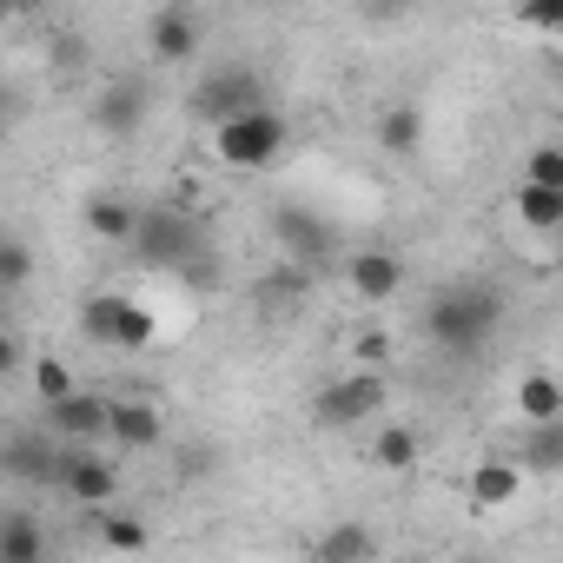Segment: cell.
Wrapping results in <instances>:
<instances>
[{
	"mask_svg": "<svg viewBox=\"0 0 563 563\" xmlns=\"http://www.w3.org/2000/svg\"><path fill=\"white\" fill-rule=\"evenodd\" d=\"M497 325H504V292L490 286V278H457V286H438L431 306H424L431 345H444V352H457V358L484 352V345L497 339Z\"/></svg>",
	"mask_w": 563,
	"mask_h": 563,
	"instance_id": "cell-1",
	"label": "cell"
},
{
	"mask_svg": "<svg viewBox=\"0 0 563 563\" xmlns=\"http://www.w3.org/2000/svg\"><path fill=\"white\" fill-rule=\"evenodd\" d=\"M286 146H292V126L278 120L272 107L212 126V153H219L225 166H239V173H265V166H278V159H286Z\"/></svg>",
	"mask_w": 563,
	"mask_h": 563,
	"instance_id": "cell-2",
	"label": "cell"
},
{
	"mask_svg": "<svg viewBox=\"0 0 563 563\" xmlns=\"http://www.w3.org/2000/svg\"><path fill=\"white\" fill-rule=\"evenodd\" d=\"M126 245L140 252V265L179 272V265H192V252H199V219H192V212H179V206H140V219H133V239H126Z\"/></svg>",
	"mask_w": 563,
	"mask_h": 563,
	"instance_id": "cell-3",
	"label": "cell"
},
{
	"mask_svg": "<svg viewBox=\"0 0 563 563\" xmlns=\"http://www.w3.org/2000/svg\"><path fill=\"white\" fill-rule=\"evenodd\" d=\"M385 405H391L385 372H339V378L312 398V424H319V431H352V424H372Z\"/></svg>",
	"mask_w": 563,
	"mask_h": 563,
	"instance_id": "cell-4",
	"label": "cell"
},
{
	"mask_svg": "<svg viewBox=\"0 0 563 563\" xmlns=\"http://www.w3.org/2000/svg\"><path fill=\"white\" fill-rule=\"evenodd\" d=\"M80 332L93 339V345H107V352H146L153 345V312L140 306V299H126V292H93L87 306H80Z\"/></svg>",
	"mask_w": 563,
	"mask_h": 563,
	"instance_id": "cell-5",
	"label": "cell"
},
{
	"mask_svg": "<svg viewBox=\"0 0 563 563\" xmlns=\"http://www.w3.org/2000/svg\"><path fill=\"white\" fill-rule=\"evenodd\" d=\"M258 107H265V80H258V67H245V60H225V67H212V74L192 87V113H199L206 126H225V120L258 113Z\"/></svg>",
	"mask_w": 563,
	"mask_h": 563,
	"instance_id": "cell-6",
	"label": "cell"
},
{
	"mask_svg": "<svg viewBox=\"0 0 563 563\" xmlns=\"http://www.w3.org/2000/svg\"><path fill=\"white\" fill-rule=\"evenodd\" d=\"M272 239L286 245V265H325V258H339V232H332V219H319L312 206H278L272 212Z\"/></svg>",
	"mask_w": 563,
	"mask_h": 563,
	"instance_id": "cell-7",
	"label": "cell"
},
{
	"mask_svg": "<svg viewBox=\"0 0 563 563\" xmlns=\"http://www.w3.org/2000/svg\"><path fill=\"white\" fill-rule=\"evenodd\" d=\"M146 107H153V87H146L140 74H120V80L100 87V100L87 107V120H93L107 140H126V133L146 126Z\"/></svg>",
	"mask_w": 563,
	"mask_h": 563,
	"instance_id": "cell-8",
	"label": "cell"
},
{
	"mask_svg": "<svg viewBox=\"0 0 563 563\" xmlns=\"http://www.w3.org/2000/svg\"><path fill=\"white\" fill-rule=\"evenodd\" d=\"M345 286H352V299H365V306H391V299L405 292V258H398L391 245H365V252L345 258Z\"/></svg>",
	"mask_w": 563,
	"mask_h": 563,
	"instance_id": "cell-9",
	"label": "cell"
},
{
	"mask_svg": "<svg viewBox=\"0 0 563 563\" xmlns=\"http://www.w3.org/2000/svg\"><path fill=\"white\" fill-rule=\"evenodd\" d=\"M60 484H67V497L74 504H87V510H107L113 497H120V464L113 457H93V451H67L60 457Z\"/></svg>",
	"mask_w": 563,
	"mask_h": 563,
	"instance_id": "cell-10",
	"label": "cell"
},
{
	"mask_svg": "<svg viewBox=\"0 0 563 563\" xmlns=\"http://www.w3.org/2000/svg\"><path fill=\"white\" fill-rule=\"evenodd\" d=\"M199 41H206V27H199V14H192V8H159V14L146 21V54H153L159 67L192 60V54H199Z\"/></svg>",
	"mask_w": 563,
	"mask_h": 563,
	"instance_id": "cell-11",
	"label": "cell"
},
{
	"mask_svg": "<svg viewBox=\"0 0 563 563\" xmlns=\"http://www.w3.org/2000/svg\"><path fill=\"white\" fill-rule=\"evenodd\" d=\"M107 438L120 451H153V444H166V418L153 398H107Z\"/></svg>",
	"mask_w": 563,
	"mask_h": 563,
	"instance_id": "cell-12",
	"label": "cell"
},
{
	"mask_svg": "<svg viewBox=\"0 0 563 563\" xmlns=\"http://www.w3.org/2000/svg\"><path fill=\"white\" fill-rule=\"evenodd\" d=\"M47 431H54L60 444H93V438H107V398L67 391L60 405H47Z\"/></svg>",
	"mask_w": 563,
	"mask_h": 563,
	"instance_id": "cell-13",
	"label": "cell"
},
{
	"mask_svg": "<svg viewBox=\"0 0 563 563\" xmlns=\"http://www.w3.org/2000/svg\"><path fill=\"white\" fill-rule=\"evenodd\" d=\"M510 405H517V418H523V424H563V385H556V372H550V365L523 372Z\"/></svg>",
	"mask_w": 563,
	"mask_h": 563,
	"instance_id": "cell-14",
	"label": "cell"
},
{
	"mask_svg": "<svg viewBox=\"0 0 563 563\" xmlns=\"http://www.w3.org/2000/svg\"><path fill=\"white\" fill-rule=\"evenodd\" d=\"M0 563H47V523L34 510H0Z\"/></svg>",
	"mask_w": 563,
	"mask_h": 563,
	"instance_id": "cell-15",
	"label": "cell"
},
{
	"mask_svg": "<svg viewBox=\"0 0 563 563\" xmlns=\"http://www.w3.org/2000/svg\"><path fill=\"white\" fill-rule=\"evenodd\" d=\"M80 219H87V232H93L100 245H126V239H133L140 206H133V199H120V192H93V199L80 206Z\"/></svg>",
	"mask_w": 563,
	"mask_h": 563,
	"instance_id": "cell-16",
	"label": "cell"
},
{
	"mask_svg": "<svg viewBox=\"0 0 563 563\" xmlns=\"http://www.w3.org/2000/svg\"><path fill=\"white\" fill-rule=\"evenodd\" d=\"M464 484H471V504H477V510H504V504H517V490H523V471H517L510 457H484V464H477Z\"/></svg>",
	"mask_w": 563,
	"mask_h": 563,
	"instance_id": "cell-17",
	"label": "cell"
},
{
	"mask_svg": "<svg viewBox=\"0 0 563 563\" xmlns=\"http://www.w3.org/2000/svg\"><path fill=\"white\" fill-rule=\"evenodd\" d=\"M93 537H100L107 550H120V556H140V550L153 543V523H146L140 510H120V504H107V510H93Z\"/></svg>",
	"mask_w": 563,
	"mask_h": 563,
	"instance_id": "cell-18",
	"label": "cell"
},
{
	"mask_svg": "<svg viewBox=\"0 0 563 563\" xmlns=\"http://www.w3.org/2000/svg\"><path fill=\"white\" fill-rule=\"evenodd\" d=\"M378 556V537H372V523H332L319 543H312V563H372Z\"/></svg>",
	"mask_w": 563,
	"mask_h": 563,
	"instance_id": "cell-19",
	"label": "cell"
},
{
	"mask_svg": "<svg viewBox=\"0 0 563 563\" xmlns=\"http://www.w3.org/2000/svg\"><path fill=\"white\" fill-rule=\"evenodd\" d=\"M378 146H385L391 159H411V153L424 146V107H411V100L385 107V113H378Z\"/></svg>",
	"mask_w": 563,
	"mask_h": 563,
	"instance_id": "cell-20",
	"label": "cell"
},
{
	"mask_svg": "<svg viewBox=\"0 0 563 563\" xmlns=\"http://www.w3.org/2000/svg\"><path fill=\"white\" fill-rule=\"evenodd\" d=\"M60 457H67V451H54V444L14 438L8 451H0V471H8V477H34V484H60Z\"/></svg>",
	"mask_w": 563,
	"mask_h": 563,
	"instance_id": "cell-21",
	"label": "cell"
},
{
	"mask_svg": "<svg viewBox=\"0 0 563 563\" xmlns=\"http://www.w3.org/2000/svg\"><path fill=\"white\" fill-rule=\"evenodd\" d=\"M418 457H424V444H418V431H411V424H378V438H372V464H378V471L411 477V471H418Z\"/></svg>",
	"mask_w": 563,
	"mask_h": 563,
	"instance_id": "cell-22",
	"label": "cell"
},
{
	"mask_svg": "<svg viewBox=\"0 0 563 563\" xmlns=\"http://www.w3.org/2000/svg\"><path fill=\"white\" fill-rule=\"evenodd\" d=\"M523 477H550L556 464H563V424H530V438H523V451L510 457Z\"/></svg>",
	"mask_w": 563,
	"mask_h": 563,
	"instance_id": "cell-23",
	"label": "cell"
},
{
	"mask_svg": "<svg viewBox=\"0 0 563 563\" xmlns=\"http://www.w3.org/2000/svg\"><path fill=\"white\" fill-rule=\"evenodd\" d=\"M510 212H517L530 232H556V225H563V192H550V186H517V192H510Z\"/></svg>",
	"mask_w": 563,
	"mask_h": 563,
	"instance_id": "cell-24",
	"label": "cell"
},
{
	"mask_svg": "<svg viewBox=\"0 0 563 563\" xmlns=\"http://www.w3.org/2000/svg\"><path fill=\"white\" fill-rule=\"evenodd\" d=\"M21 286H34V252L0 232V292H21Z\"/></svg>",
	"mask_w": 563,
	"mask_h": 563,
	"instance_id": "cell-25",
	"label": "cell"
},
{
	"mask_svg": "<svg viewBox=\"0 0 563 563\" xmlns=\"http://www.w3.org/2000/svg\"><path fill=\"white\" fill-rule=\"evenodd\" d=\"M523 186H550V192H563V146H530V159H523Z\"/></svg>",
	"mask_w": 563,
	"mask_h": 563,
	"instance_id": "cell-26",
	"label": "cell"
},
{
	"mask_svg": "<svg viewBox=\"0 0 563 563\" xmlns=\"http://www.w3.org/2000/svg\"><path fill=\"white\" fill-rule=\"evenodd\" d=\"M34 391H41V405H60L67 391H80L74 385V365L67 358H34Z\"/></svg>",
	"mask_w": 563,
	"mask_h": 563,
	"instance_id": "cell-27",
	"label": "cell"
},
{
	"mask_svg": "<svg viewBox=\"0 0 563 563\" xmlns=\"http://www.w3.org/2000/svg\"><path fill=\"white\" fill-rule=\"evenodd\" d=\"M14 372H21V339L0 325V378H14Z\"/></svg>",
	"mask_w": 563,
	"mask_h": 563,
	"instance_id": "cell-28",
	"label": "cell"
},
{
	"mask_svg": "<svg viewBox=\"0 0 563 563\" xmlns=\"http://www.w3.org/2000/svg\"><path fill=\"white\" fill-rule=\"evenodd\" d=\"M464 563H497V556H464Z\"/></svg>",
	"mask_w": 563,
	"mask_h": 563,
	"instance_id": "cell-29",
	"label": "cell"
},
{
	"mask_svg": "<svg viewBox=\"0 0 563 563\" xmlns=\"http://www.w3.org/2000/svg\"><path fill=\"white\" fill-rule=\"evenodd\" d=\"M0 477H8V471H0Z\"/></svg>",
	"mask_w": 563,
	"mask_h": 563,
	"instance_id": "cell-30",
	"label": "cell"
}]
</instances>
